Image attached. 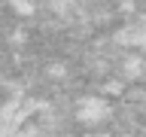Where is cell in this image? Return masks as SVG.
<instances>
[{
  "label": "cell",
  "mask_w": 146,
  "mask_h": 137,
  "mask_svg": "<svg viewBox=\"0 0 146 137\" xmlns=\"http://www.w3.org/2000/svg\"><path fill=\"white\" fill-rule=\"evenodd\" d=\"M73 116H76L79 125L98 128V125H104V122L113 116V107H110V100L104 98V94H82V98L76 100Z\"/></svg>",
  "instance_id": "6da1fadb"
},
{
  "label": "cell",
  "mask_w": 146,
  "mask_h": 137,
  "mask_svg": "<svg viewBox=\"0 0 146 137\" xmlns=\"http://www.w3.org/2000/svg\"><path fill=\"white\" fill-rule=\"evenodd\" d=\"M116 40L128 49H146V15H137L128 25H122L116 31Z\"/></svg>",
  "instance_id": "7a4b0ae2"
},
{
  "label": "cell",
  "mask_w": 146,
  "mask_h": 137,
  "mask_svg": "<svg viewBox=\"0 0 146 137\" xmlns=\"http://www.w3.org/2000/svg\"><path fill=\"white\" fill-rule=\"evenodd\" d=\"M119 137H131V134H119Z\"/></svg>",
  "instance_id": "3957f363"
}]
</instances>
